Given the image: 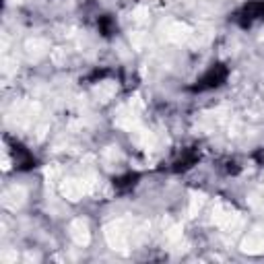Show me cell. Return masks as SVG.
<instances>
[{
  "mask_svg": "<svg viewBox=\"0 0 264 264\" xmlns=\"http://www.w3.org/2000/svg\"><path fill=\"white\" fill-rule=\"evenodd\" d=\"M229 77V70L225 64H213L210 66L194 85V91H210V89H217L221 87Z\"/></svg>",
  "mask_w": 264,
  "mask_h": 264,
  "instance_id": "6da1fadb",
  "label": "cell"
},
{
  "mask_svg": "<svg viewBox=\"0 0 264 264\" xmlns=\"http://www.w3.org/2000/svg\"><path fill=\"white\" fill-rule=\"evenodd\" d=\"M239 17H242L244 27H250L252 21L262 19L264 17V0H248L242 9V13H239Z\"/></svg>",
  "mask_w": 264,
  "mask_h": 264,
  "instance_id": "7a4b0ae2",
  "label": "cell"
},
{
  "mask_svg": "<svg viewBox=\"0 0 264 264\" xmlns=\"http://www.w3.org/2000/svg\"><path fill=\"white\" fill-rule=\"evenodd\" d=\"M196 161H198V155L192 149H186V151H182V155L174 161V172H186L192 165H196Z\"/></svg>",
  "mask_w": 264,
  "mask_h": 264,
  "instance_id": "3957f363",
  "label": "cell"
},
{
  "mask_svg": "<svg viewBox=\"0 0 264 264\" xmlns=\"http://www.w3.org/2000/svg\"><path fill=\"white\" fill-rule=\"evenodd\" d=\"M97 27H99L101 35H105V37H110V35L116 33V21H114L110 15H101V17L97 19Z\"/></svg>",
  "mask_w": 264,
  "mask_h": 264,
  "instance_id": "277c9868",
  "label": "cell"
},
{
  "mask_svg": "<svg viewBox=\"0 0 264 264\" xmlns=\"http://www.w3.org/2000/svg\"><path fill=\"white\" fill-rule=\"evenodd\" d=\"M138 182V174H132V172H128V174H124V176H120V178H116L114 180V186L118 188V190H130L134 184Z\"/></svg>",
  "mask_w": 264,
  "mask_h": 264,
  "instance_id": "5b68a950",
  "label": "cell"
}]
</instances>
